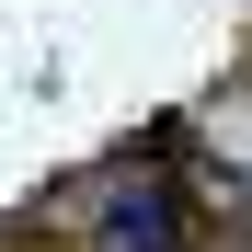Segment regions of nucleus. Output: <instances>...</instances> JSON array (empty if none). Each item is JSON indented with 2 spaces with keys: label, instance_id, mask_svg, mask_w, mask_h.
Masks as SVG:
<instances>
[{
  "label": "nucleus",
  "instance_id": "obj_1",
  "mask_svg": "<svg viewBox=\"0 0 252 252\" xmlns=\"http://www.w3.org/2000/svg\"><path fill=\"white\" fill-rule=\"evenodd\" d=\"M92 252H184V241H172V195H160V184H126V195L103 206Z\"/></svg>",
  "mask_w": 252,
  "mask_h": 252
}]
</instances>
